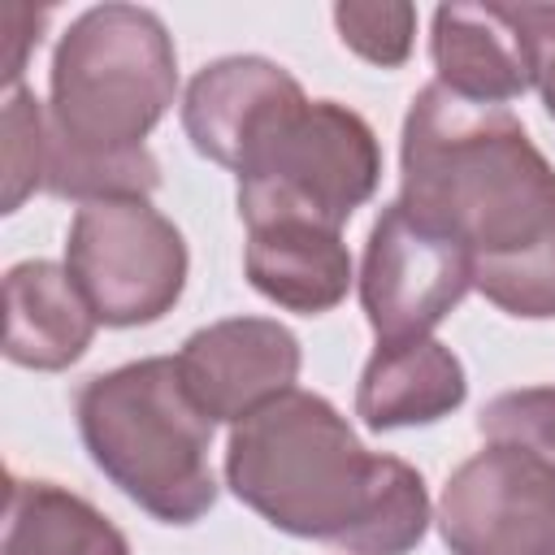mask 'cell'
<instances>
[{
  "label": "cell",
  "instance_id": "6da1fadb",
  "mask_svg": "<svg viewBox=\"0 0 555 555\" xmlns=\"http://www.w3.org/2000/svg\"><path fill=\"white\" fill-rule=\"evenodd\" d=\"M399 204L473 256V286L512 317H555V169L503 104L429 82L403 117Z\"/></svg>",
  "mask_w": 555,
  "mask_h": 555
},
{
  "label": "cell",
  "instance_id": "7a4b0ae2",
  "mask_svg": "<svg viewBox=\"0 0 555 555\" xmlns=\"http://www.w3.org/2000/svg\"><path fill=\"white\" fill-rule=\"evenodd\" d=\"M225 481L273 529L347 555H408L429 529L421 473L364 451L347 416L312 390H286L234 425Z\"/></svg>",
  "mask_w": 555,
  "mask_h": 555
},
{
  "label": "cell",
  "instance_id": "3957f363",
  "mask_svg": "<svg viewBox=\"0 0 555 555\" xmlns=\"http://www.w3.org/2000/svg\"><path fill=\"white\" fill-rule=\"evenodd\" d=\"M178 91L165 22L139 4H95L56 43L48 100V178L61 199H147L160 165L143 147Z\"/></svg>",
  "mask_w": 555,
  "mask_h": 555
},
{
  "label": "cell",
  "instance_id": "277c9868",
  "mask_svg": "<svg viewBox=\"0 0 555 555\" xmlns=\"http://www.w3.org/2000/svg\"><path fill=\"white\" fill-rule=\"evenodd\" d=\"M74 412L95 468L156 520L195 525L217 503L212 421L191 399L178 360L156 356L91 377Z\"/></svg>",
  "mask_w": 555,
  "mask_h": 555
},
{
  "label": "cell",
  "instance_id": "5b68a950",
  "mask_svg": "<svg viewBox=\"0 0 555 555\" xmlns=\"http://www.w3.org/2000/svg\"><path fill=\"white\" fill-rule=\"evenodd\" d=\"M234 173L243 225L312 221L343 230V221L377 191L382 147L360 113L304 95L256 134Z\"/></svg>",
  "mask_w": 555,
  "mask_h": 555
},
{
  "label": "cell",
  "instance_id": "8992f818",
  "mask_svg": "<svg viewBox=\"0 0 555 555\" xmlns=\"http://www.w3.org/2000/svg\"><path fill=\"white\" fill-rule=\"evenodd\" d=\"M65 269L100 325H152L186 286V243L147 199H100L78 208Z\"/></svg>",
  "mask_w": 555,
  "mask_h": 555
},
{
  "label": "cell",
  "instance_id": "52a82bcc",
  "mask_svg": "<svg viewBox=\"0 0 555 555\" xmlns=\"http://www.w3.org/2000/svg\"><path fill=\"white\" fill-rule=\"evenodd\" d=\"M473 256L399 199L377 217L360 269V304L377 343L429 338L434 325L468 295Z\"/></svg>",
  "mask_w": 555,
  "mask_h": 555
},
{
  "label": "cell",
  "instance_id": "ba28073f",
  "mask_svg": "<svg viewBox=\"0 0 555 555\" xmlns=\"http://www.w3.org/2000/svg\"><path fill=\"white\" fill-rule=\"evenodd\" d=\"M438 529L451 555H555V473L490 442L447 477Z\"/></svg>",
  "mask_w": 555,
  "mask_h": 555
},
{
  "label": "cell",
  "instance_id": "9c48e42d",
  "mask_svg": "<svg viewBox=\"0 0 555 555\" xmlns=\"http://www.w3.org/2000/svg\"><path fill=\"white\" fill-rule=\"evenodd\" d=\"M546 39H555V4H442L434 9L429 56L447 91L507 104L538 82Z\"/></svg>",
  "mask_w": 555,
  "mask_h": 555
},
{
  "label": "cell",
  "instance_id": "30bf717a",
  "mask_svg": "<svg viewBox=\"0 0 555 555\" xmlns=\"http://www.w3.org/2000/svg\"><path fill=\"white\" fill-rule=\"evenodd\" d=\"M178 373L212 425H238L264 403L295 390L299 338L269 317H230L195 330L182 343Z\"/></svg>",
  "mask_w": 555,
  "mask_h": 555
},
{
  "label": "cell",
  "instance_id": "8fae6325",
  "mask_svg": "<svg viewBox=\"0 0 555 555\" xmlns=\"http://www.w3.org/2000/svg\"><path fill=\"white\" fill-rule=\"evenodd\" d=\"M299 100L304 87L282 65L264 56H221L191 78L182 126L199 156L238 169L256 134Z\"/></svg>",
  "mask_w": 555,
  "mask_h": 555
},
{
  "label": "cell",
  "instance_id": "7c38bea8",
  "mask_svg": "<svg viewBox=\"0 0 555 555\" xmlns=\"http://www.w3.org/2000/svg\"><path fill=\"white\" fill-rule=\"evenodd\" d=\"M95 312L74 286L69 269L52 260H22L4 278V356L22 369H69L95 334Z\"/></svg>",
  "mask_w": 555,
  "mask_h": 555
},
{
  "label": "cell",
  "instance_id": "4fadbf2b",
  "mask_svg": "<svg viewBox=\"0 0 555 555\" xmlns=\"http://www.w3.org/2000/svg\"><path fill=\"white\" fill-rule=\"evenodd\" d=\"M243 269L264 299L304 317L330 312L351 286V251L343 234L312 221L247 225Z\"/></svg>",
  "mask_w": 555,
  "mask_h": 555
},
{
  "label": "cell",
  "instance_id": "5bb4252c",
  "mask_svg": "<svg viewBox=\"0 0 555 555\" xmlns=\"http://www.w3.org/2000/svg\"><path fill=\"white\" fill-rule=\"evenodd\" d=\"M464 364L438 338L377 343L356 386V416L377 434L412 429L442 421L464 403Z\"/></svg>",
  "mask_w": 555,
  "mask_h": 555
},
{
  "label": "cell",
  "instance_id": "9a60e30c",
  "mask_svg": "<svg viewBox=\"0 0 555 555\" xmlns=\"http://www.w3.org/2000/svg\"><path fill=\"white\" fill-rule=\"evenodd\" d=\"M4 555H130L121 529L52 481L9 477Z\"/></svg>",
  "mask_w": 555,
  "mask_h": 555
},
{
  "label": "cell",
  "instance_id": "2e32d148",
  "mask_svg": "<svg viewBox=\"0 0 555 555\" xmlns=\"http://www.w3.org/2000/svg\"><path fill=\"white\" fill-rule=\"evenodd\" d=\"M0 134V204L4 212H17L26 195H35L48 178V113L26 87H13L4 95Z\"/></svg>",
  "mask_w": 555,
  "mask_h": 555
},
{
  "label": "cell",
  "instance_id": "e0dca14e",
  "mask_svg": "<svg viewBox=\"0 0 555 555\" xmlns=\"http://www.w3.org/2000/svg\"><path fill=\"white\" fill-rule=\"evenodd\" d=\"M477 429L494 447H516L555 473V386H525L490 399Z\"/></svg>",
  "mask_w": 555,
  "mask_h": 555
},
{
  "label": "cell",
  "instance_id": "ac0fdd59",
  "mask_svg": "<svg viewBox=\"0 0 555 555\" xmlns=\"http://www.w3.org/2000/svg\"><path fill=\"white\" fill-rule=\"evenodd\" d=\"M338 39L364 56L369 65L399 69L412 56L416 39V9L408 0H382V4H338L334 9Z\"/></svg>",
  "mask_w": 555,
  "mask_h": 555
},
{
  "label": "cell",
  "instance_id": "d6986e66",
  "mask_svg": "<svg viewBox=\"0 0 555 555\" xmlns=\"http://www.w3.org/2000/svg\"><path fill=\"white\" fill-rule=\"evenodd\" d=\"M48 13L30 9V4H0V35H4V52H0V78L4 87H22V69L30 61V52L39 48V30H43Z\"/></svg>",
  "mask_w": 555,
  "mask_h": 555
},
{
  "label": "cell",
  "instance_id": "ffe728a7",
  "mask_svg": "<svg viewBox=\"0 0 555 555\" xmlns=\"http://www.w3.org/2000/svg\"><path fill=\"white\" fill-rule=\"evenodd\" d=\"M533 87L542 91V104H546V113L555 117V39L542 43V56H538V82H533Z\"/></svg>",
  "mask_w": 555,
  "mask_h": 555
}]
</instances>
